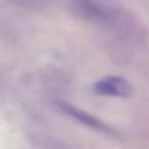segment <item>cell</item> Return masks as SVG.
Returning a JSON list of instances; mask_svg holds the SVG:
<instances>
[{
    "label": "cell",
    "mask_w": 149,
    "mask_h": 149,
    "mask_svg": "<svg viewBox=\"0 0 149 149\" xmlns=\"http://www.w3.org/2000/svg\"><path fill=\"white\" fill-rule=\"evenodd\" d=\"M73 9L80 17L100 25H111L119 16L118 8L109 0H74Z\"/></svg>",
    "instance_id": "obj_1"
},
{
    "label": "cell",
    "mask_w": 149,
    "mask_h": 149,
    "mask_svg": "<svg viewBox=\"0 0 149 149\" xmlns=\"http://www.w3.org/2000/svg\"><path fill=\"white\" fill-rule=\"evenodd\" d=\"M93 92L97 95L114 98H131L134 95V85L122 76H105L94 82Z\"/></svg>",
    "instance_id": "obj_2"
},
{
    "label": "cell",
    "mask_w": 149,
    "mask_h": 149,
    "mask_svg": "<svg viewBox=\"0 0 149 149\" xmlns=\"http://www.w3.org/2000/svg\"><path fill=\"white\" fill-rule=\"evenodd\" d=\"M59 107L63 113H65L68 116H71V118L76 119L80 123L85 124V126L90 127V128H93V130H97V131L111 134L110 127H109L107 124H105L103 122H101L98 118L93 116L92 114L86 113V111L81 110V109L76 107V106L71 105V103H67V102H59Z\"/></svg>",
    "instance_id": "obj_3"
}]
</instances>
